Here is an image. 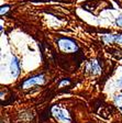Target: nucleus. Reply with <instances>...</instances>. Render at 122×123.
Listing matches in <instances>:
<instances>
[{"mask_svg": "<svg viewBox=\"0 0 122 123\" xmlns=\"http://www.w3.org/2000/svg\"><path fill=\"white\" fill-rule=\"evenodd\" d=\"M8 8L9 7H2L1 8V14H3V12H6V11L8 10Z\"/></svg>", "mask_w": 122, "mask_h": 123, "instance_id": "obj_9", "label": "nucleus"}, {"mask_svg": "<svg viewBox=\"0 0 122 123\" xmlns=\"http://www.w3.org/2000/svg\"><path fill=\"white\" fill-rule=\"evenodd\" d=\"M116 23H117V25H119V26H121L122 28V15L118 17L117 20H116Z\"/></svg>", "mask_w": 122, "mask_h": 123, "instance_id": "obj_8", "label": "nucleus"}, {"mask_svg": "<svg viewBox=\"0 0 122 123\" xmlns=\"http://www.w3.org/2000/svg\"><path fill=\"white\" fill-rule=\"evenodd\" d=\"M119 86L122 88V78H121V79H120V81H119Z\"/></svg>", "mask_w": 122, "mask_h": 123, "instance_id": "obj_10", "label": "nucleus"}, {"mask_svg": "<svg viewBox=\"0 0 122 123\" xmlns=\"http://www.w3.org/2000/svg\"><path fill=\"white\" fill-rule=\"evenodd\" d=\"M44 82V76L43 75H40V76H35V77H32L30 79L26 80V81L22 84V87L24 89H28V88L33 87L34 85H40V84H43Z\"/></svg>", "mask_w": 122, "mask_h": 123, "instance_id": "obj_3", "label": "nucleus"}, {"mask_svg": "<svg viewBox=\"0 0 122 123\" xmlns=\"http://www.w3.org/2000/svg\"><path fill=\"white\" fill-rule=\"evenodd\" d=\"M52 114L54 115V118L56 120H58L59 122H63V123H69L71 121V117L69 114L67 113L66 110L64 109H61L58 107H53L52 108Z\"/></svg>", "mask_w": 122, "mask_h": 123, "instance_id": "obj_2", "label": "nucleus"}, {"mask_svg": "<svg viewBox=\"0 0 122 123\" xmlns=\"http://www.w3.org/2000/svg\"><path fill=\"white\" fill-rule=\"evenodd\" d=\"M115 103H116V105L120 109V111L122 112V95L117 96V97L115 98Z\"/></svg>", "mask_w": 122, "mask_h": 123, "instance_id": "obj_7", "label": "nucleus"}, {"mask_svg": "<svg viewBox=\"0 0 122 123\" xmlns=\"http://www.w3.org/2000/svg\"><path fill=\"white\" fill-rule=\"evenodd\" d=\"M87 70L92 73V74H99L100 67H99V65L97 64V62H91V63L88 65V67H87Z\"/></svg>", "mask_w": 122, "mask_h": 123, "instance_id": "obj_6", "label": "nucleus"}, {"mask_svg": "<svg viewBox=\"0 0 122 123\" xmlns=\"http://www.w3.org/2000/svg\"><path fill=\"white\" fill-rule=\"evenodd\" d=\"M57 43H58L59 49L63 52H66V53H74V52H76L78 49L77 44L74 41L69 40V38H65V37L61 38V40H58Z\"/></svg>", "mask_w": 122, "mask_h": 123, "instance_id": "obj_1", "label": "nucleus"}, {"mask_svg": "<svg viewBox=\"0 0 122 123\" xmlns=\"http://www.w3.org/2000/svg\"><path fill=\"white\" fill-rule=\"evenodd\" d=\"M103 40L107 43L122 44V34H107V35H103Z\"/></svg>", "mask_w": 122, "mask_h": 123, "instance_id": "obj_4", "label": "nucleus"}, {"mask_svg": "<svg viewBox=\"0 0 122 123\" xmlns=\"http://www.w3.org/2000/svg\"><path fill=\"white\" fill-rule=\"evenodd\" d=\"M10 70H11V74H12L13 77H17L20 74V65H19V62L15 57H13L12 61H11Z\"/></svg>", "mask_w": 122, "mask_h": 123, "instance_id": "obj_5", "label": "nucleus"}]
</instances>
